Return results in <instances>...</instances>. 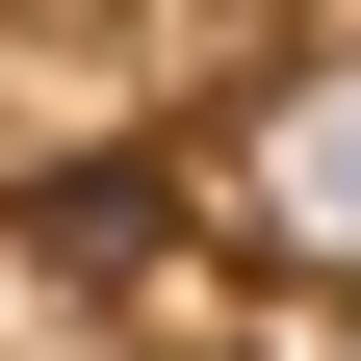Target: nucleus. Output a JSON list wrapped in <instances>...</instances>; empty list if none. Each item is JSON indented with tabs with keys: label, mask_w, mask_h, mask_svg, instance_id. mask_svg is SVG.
Returning a JSON list of instances; mask_svg holds the SVG:
<instances>
[{
	"label": "nucleus",
	"mask_w": 361,
	"mask_h": 361,
	"mask_svg": "<svg viewBox=\"0 0 361 361\" xmlns=\"http://www.w3.org/2000/svg\"><path fill=\"white\" fill-rule=\"evenodd\" d=\"M233 207H258L284 258H336V284H361V26H310V52L258 78V129H233Z\"/></svg>",
	"instance_id": "nucleus-1"
}]
</instances>
